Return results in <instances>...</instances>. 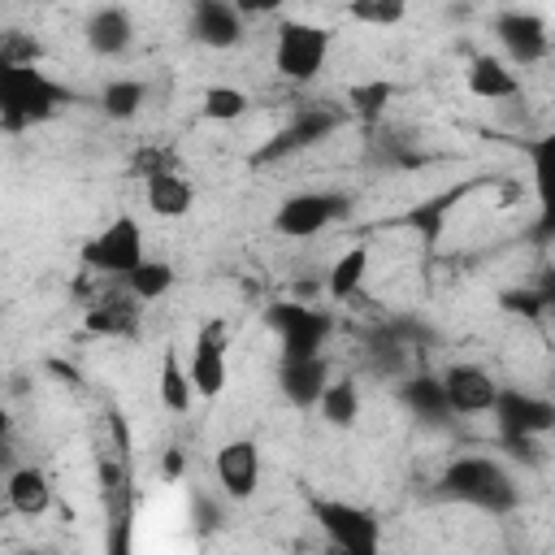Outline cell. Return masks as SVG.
<instances>
[{"label": "cell", "instance_id": "cell-13", "mask_svg": "<svg viewBox=\"0 0 555 555\" xmlns=\"http://www.w3.org/2000/svg\"><path fill=\"white\" fill-rule=\"evenodd\" d=\"M442 386H447V399L455 408V416H481V412H494L499 403V390L503 382L486 369V364H473V360H455L442 369Z\"/></svg>", "mask_w": 555, "mask_h": 555}, {"label": "cell", "instance_id": "cell-30", "mask_svg": "<svg viewBox=\"0 0 555 555\" xmlns=\"http://www.w3.org/2000/svg\"><path fill=\"white\" fill-rule=\"evenodd\" d=\"M121 282H126V286H130V291H134L143 304H156V299H165V295L173 291V282H178V269H173L169 260H156V256H147V260H143L134 273H126Z\"/></svg>", "mask_w": 555, "mask_h": 555}, {"label": "cell", "instance_id": "cell-16", "mask_svg": "<svg viewBox=\"0 0 555 555\" xmlns=\"http://www.w3.org/2000/svg\"><path fill=\"white\" fill-rule=\"evenodd\" d=\"M247 35V17L234 0H191V39L208 52H230Z\"/></svg>", "mask_w": 555, "mask_h": 555}, {"label": "cell", "instance_id": "cell-15", "mask_svg": "<svg viewBox=\"0 0 555 555\" xmlns=\"http://www.w3.org/2000/svg\"><path fill=\"white\" fill-rule=\"evenodd\" d=\"M516 143L529 160V182H533V199H538L533 238H555V134H533V139H516Z\"/></svg>", "mask_w": 555, "mask_h": 555}, {"label": "cell", "instance_id": "cell-23", "mask_svg": "<svg viewBox=\"0 0 555 555\" xmlns=\"http://www.w3.org/2000/svg\"><path fill=\"white\" fill-rule=\"evenodd\" d=\"M369 264H373V251L369 243H351L334 256V264L325 269V295L334 304H351L360 291H364V278H369Z\"/></svg>", "mask_w": 555, "mask_h": 555}, {"label": "cell", "instance_id": "cell-10", "mask_svg": "<svg viewBox=\"0 0 555 555\" xmlns=\"http://www.w3.org/2000/svg\"><path fill=\"white\" fill-rule=\"evenodd\" d=\"M490 35H494L499 52H503L516 69H529V65L546 61L551 48H555L546 17H538L533 9H503V13H494Z\"/></svg>", "mask_w": 555, "mask_h": 555}, {"label": "cell", "instance_id": "cell-32", "mask_svg": "<svg viewBox=\"0 0 555 555\" xmlns=\"http://www.w3.org/2000/svg\"><path fill=\"white\" fill-rule=\"evenodd\" d=\"M343 13H347L356 26L386 30V26H399V22L408 17V0H347Z\"/></svg>", "mask_w": 555, "mask_h": 555}, {"label": "cell", "instance_id": "cell-31", "mask_svg": "<svg viewBox=\"0 0 555 555\" xmlns=\"http://www.w3.org/2000/svg\"><path fill=\"white\" fill-rule=\"evenodd\" d=\"M468 186H455V191H442V195H434V199H425L421 208H412V212H403L399 221L403 225H412V230H421L429 243H438V234H442V221H447V212L460 204V195H464Z\"/></svg>", "mask_w": 555, "mask_h": 555}, {"label": "cell", "instance_id": "cell-34", "mask_svg": "<svg viewBox=\"0 0 555 555\" xmlns=\"http://www.w3.org/2000/svg\"><path fill=\"white\" fill-rule=\"evenodd\" d=\"M160 169H178V156L169 147H139V156L130 160V173L134 178H152Z\"/></svg>", "mask_w": 555, "mask_h": 555}, {"label": "cell", "instance_id": "cell-14", "mask_svg": "<svg viewBox=\"0 0 555 555\" xmlns=\"http://www.w3.org/2000/svg\"><path fill=\"white\" fill-rule=\"evenodd\" d=\"M212 473H217V486H221L225 499H234V503L256 499L260 473H264L260 447H256L251 438H230V442H221L217 455H212Z\"/></svg>", "mask_w": 555, "mask_h": 555}, {"label": "cell", "instance_id": "cell-17", "mask_svg": "<svg viewBox=\"0 0 555 555\" xmlns=\"http://www.w3.org/2000/svg\"><path fill=\"white\" fill-rule=\"evenodd\" d=\"M399 403L408 408V416L425 429H447L455 421V408L447 399L442 373H403L399 377Z\"/></svg>", "mask_w": 555, "mask_h": 555}, {"label": "cell", "instance_id": "cell-22", "mask_svg": "<svg viewBox=\"0 0 555 555\" xmlns=\"http://www.w3.org/2000/svg\"><path fill=\"white\" fill-rule=\"evenodd\" d=\"M4 503H9V512L26 516V520H39L52 507V477L39 464L9 468V477H4Z\"/></svg>", "mask_w": 555, "mask_h": 555}, {"label": "cell", "instance_id": "cell-1", "mask_svg": "<svg viewBox=\"0 0 555 555\" xmlns=\"http://www.w3.org/2000/svg\"><path fill=\"white\" fill-rule=\"evenodd\" d=\"M438 494L451 503L477 507L486 516H512L520 507V486H516L512 468L486 451L451 455L447 468L438 473Z\"/></svg>", "mask_w": 555, "mask_h": 555}, {"label": "cell", "instance_id": "cell-24", "mask_svg": "<svg viewBox=\"0 0 555 555\" xmlns=\"http://www.w3.org/2000/svg\"><path fill=\"white\" fill-rule=\"evenodd\" d=\"M95 104H100V113H104L108 121L130 126V121L143 113V104H147V82L134 78V74H117V78H108V82L100 87Z\"/></svg>", "mask_w": 555, "mask_h": 555}, {"label": "cell", "instance_id": "cell-3", "mask_svg": "<svg viewBox=\"0 0 555 555\" xmlns=\"http://www.w3.org/2000/svg\"><path fill=\"white\" fill-rule=\"evenodd\" d=\"M351 121V113H347V104H330V100H308V104H299L256 152H251V165L256 169H264V165H278V160H291V156H299V152H308V147H317V143H325L330 134H338L343 126Z\"/></svg>", "mask_w": 555, "mask_h": 555}, {"label": "cell", "instance_id": "cell-8", "mask_svg": "<svg viewBox=\"0 0 555 555\" xmlns=\"http://www.w3.org/2000/svg\"><path fill=\"white\" fill-rule=\"evenodd\" d=\"M356 208V199L347 191H330V186H308V191H295L286 195L278 208H273V230L282 238H317L325 234L334 221H347Z\"/></svg>", "mask_w": 555, "mask_h": 555}, {"label": "cell", "instance_id": "cell-35", "mask_svg": "<svg viewBox=\"0 0 555 555\" xmlns=\"http://www.w3.org/2000/svg\"><path fill=\"white\" fill-rule=\"evenodd\" d=\"M186 477V451L182 447H169L160 455V481H182Z\"/></svg>", "mask_w": 555, "mask_h": 555}, {"label": "cell", "instance_id": "cell-29", "mask_svg": "<svg viewBox=\"0 0 555 555\" xmlns=\"http://www.w3.org/2000/svg\"><path fill=\"white\" fill-rule=\"evenodd\" d=\"M247 108H251V95L243 91V87H234V82H212V87H204V95H199V113H204V121H238V117H247Z\"/></svg>", "mask_w": 555, "mask_h": 555}, {"label": "cell", "instance_id": "cell-36", "mask_svg": "<svg viewBox=\"0 0 555 555\" xmlns=\"http://www.w3.org/2000/svg\"><path fill=\"white\" fill-rule=\"evenodd\" d=\"M234 9H238L243 17H273V13L286 9V0H234Z\"/></svg>", "mask_w": 555, "mask_h": 555}, {"label": "cell", "instance_id": "cell-25", "mask_svg": "<svg viewBox=\"0 0 555 555\" xmlns=\"http://www.w3.org/2000/svg\"><path fill=\"white\" fill-rule=\"evenodd\" d=\"M499 304H503L507 312L529 317V321H538V317L555 312V264H546L529 286H520V291H503V295H499Z\"/></svg>", "mask_w": 555, "mask_h": 555}, {"label": "cell", "instance_id": "cell-27", "mask_svg": "<svg viewBox=\"0 0 555 555\" xmlns=\"http://www.w3.org/2000/svg\"><path fill=\"white\" fill-rule=\"evenodd\" d=\"M321 421L334 429H351L360 421V382L356 377H330L321 403H317Z\"/></svg>", "mask_w": 555, "mask_h": 555}, {"label": "cell", "instance_id": "cell-21", "mask_svg": "<svg viewBox=\"0 0 555 555\" xmlns=\"http://www.w3.org/2000/svg\"><path fill=\"white\" fill-rule=\"evenodd\" d=\"M143 204L160 221H182L195 208V186L186 182L182 169H160V173L143 178Z\"/></svg>", "mask_w": 555, "mask_h": 555}, {"label": "cell", "instance_id": "cell-28", "mask_svg": "<svg viewBox=\"0 0 555 555\" xmlns=\"http://www.w3.org/2000/svg\"><path fill=\"white\" fill-rule=\"evenodd\" d=\"M390 100H395V82L390 78H364V82H351L347 87V113L356 117V121H364V126H377L382 121V113L390 108Z\"/></svg>", "mask_w": 555, "mask_h": 555}, {"label": "cell", "instance_id": "cell-7", "mask_svg": "<svg viewBox=\"0 0 555 555\" xmlns=\"http://www.w3.org/2000/svg\"><path fill=\"white\" fill-rule=\"evenodd\" d=\"M264 325L278 338V356H286V360L325 356V343L334 334V312L304 304V299H278L264 308Z\"/></svg>", "mask_w": 555, "mask_h": 555}, {"label": "cell", "instance_id": "cell-9", "mask_svg": "<svg viewBox=\"0 0 555 555\" xmlns=\"http://www.w3.org/2000/svg\"><path fill=\"white\" fill-rule=\"evenodd\" d=\"M490 416H494L499 442H525V438L542 442V438L555 434V399L520 390V386H503Z\"/></svg>", "mask_w": 555, "mask_h": 555}, {"label": "cell", "instance_id": "cell-37", "mask_svg": "<svg viewBox=\"0 0 555 555\" xmlns=\"http://www.w3.org/2000/svg\"><path fill=\"white\" fill-rule=\"evenodd\" d=\"M551 438H555V434H551Z\"/></svg>", "mask_w": 555, "mask_h": 555}, {"label": "cell", "instance_id": "cell-4", "mask_svg": "<svg viewBox=\"0 0 555 555\" xmlns=\"http://www.w3.org/2000/svg\"><path fill=\"white\" fill-rule=\"evenodd\" d=\"M330 48H334V30L330 26L308 22V17H278V30H273V69H278V78H286L295 87H308L325 69Z\"/></svg>", "mask_w": 555, "mask_h": 555}, {"label": "cell", "instance_id": "cell-2", "mask_svg": "<svg viewBox=\"0 0 555 555\" xmlns=\"http://www.w3.org/2000/svg\"><path fill=\"white\" fill-rule=\"evenodd\" d=\"M74 100L78 91H69L61 78H52L39 65H0V130L4 134L43 126Z\"/></svg>", "mask_w": 555, "mask_h": 555}, {"label": "cell", "instance_id": "cell-26", "mask_svg": "<svg viewBox=\"0 0 555 555\" xmlns=\"http://www.w3.org/2000/svg\"><path fill=\"white\" fill-rule=\"evenodd\" d=\"M156 395H160V408H165V412H186V408L199 399V395H195V382H191V369H186L173 351H165V356H160Z\"/></svg>", "mask_w": 555, "mask_h": 555}, {"label": "cell", "instance_id": "cell-6", "mask_svg": "<svg viewBox=\"0 0 555 555\" xmlns=\"http://www.w3.org/2000/svg\"><path fill=\"white\" fill-rule=\"evenodd\" d=\"M143 260H147V238H143L139 217H130V212H117L104 230H95L78 247V264L95 278H126Z\"/></svg>", "mask_w": 555, "mask_h": 555}, {"label": "cell", "instance_id": "cell-11", "mask_svg": "<svg viewBox=\"0 0 555 555\" xmlns=\"http://www.w3.org/2000/svg\"><path fill=\"white\" fill-rule=\"evenodd\" d=\"M82 325L91 334H100V338H134L139 325H143V299L121 278H108V286H100L87 299Z\"/></svg>", "mask_w": 555, "mask_h": 555}, {"label": "cell", "instance_id": "cell-33", "mask_svg": "<svg viewBox=\"0 0 555 555\" xmlns=\"http://www.w3.org/2000/svg\"><path fill=\"white\" fill-rule=\"evenodd\" d=\"M39 56H43V48L30 35L4 30V39H0V65H39Z\"/></svg>", "mask_w": 555, "mask_h": 555}, {"label": "cell", "instance_id": "cell-19", "mask_svg": "<svg viewBox=\"0 0 555 555\" xmlns=\"http://www.w3.org/2000/svg\"><path fill=\"white\" fill-rule=\"evenodd\" d=\"M325 386H330V364H325V356H299V360L278 356V395H282L291 408H299V412L317 408L321 395H325Z\"/></svg>", "mask_w": 555, "mask_h": 555}, {"label": "cell", "instance_id": "cell-12", "mask_svg": "<svg viewBox=\"0 0 555 555\" xmlns=\"http://www.w3.org/2000/svg\"><path fill=\"white\" fill-rule=\"evenodd\" d=\"M186 369H191V382H195L199 399H221L225 395V386H230V334H225L221 317H212L195 330Z\"/></svg>", "mask_w": 555, "mask_h": 555}, {"label": "cell", "instance_id": "cell-5", "mask_svg": "<svg viewBox=\"0 0 555 555\" xmlns=\"http://www.w3.org/2000/svg\"><path fill=\"white\" fill-rule=\"evenodd\" d=\"M308 516L317 520L321 538H325L334 551H347V555H377V551H382V520H377V512H369L364 503L312 494V499H308Z\"/></svg>", "mask_w": 555, "mask_h": 555}, {"label": "cell", "instance_id": "cell-20", "mask_svg": "<svg viewBox=\"0 0 555 555\" xmlns=\"http://www.w3.org/2000/svg\"><path fill=\"white\" fill-rule=\"evenodd\" d=\"M464 87L473 100H486V104H499V100H516L520 95V74L507 56H494V52H477L468 56V69H464Z\"/></svg>", "mask_w": 555, "mask_h": 555}, {"label": "cell", "instance_id": "cell-18", "mask_svg": "<svg viewBox=\"0 0 555 555\" xmlns=\"http://www.w3.org/2000/svg\"><path fill=\"white\" fill-rule=\"evenodd\" d=\"M82 43L100 61L126 56L130 43H134V17H130V9H121V4H95L87 13V22H82Z\"/></svg>", "mask_w": 555, "mask_h": 555}]
</instances>
